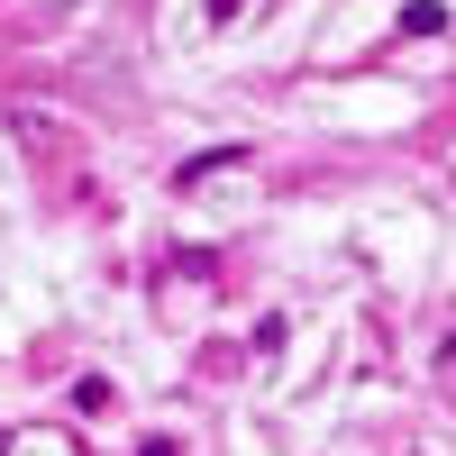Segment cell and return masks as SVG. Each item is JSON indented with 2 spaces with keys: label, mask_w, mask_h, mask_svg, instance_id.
<instances>
[{
  "label": "cell",
  "mask_w": 456,
  "mask_h": 456,
  "mask_svg": "<svg viewBox=\"0 0 456 456\" xmlns=\"http://www.w3.org/2000/svg\"><path fill=\"white\" fill-rule=\"evenodd\" d=\"M402 37H447V0H402Z\"/></svg>",
  "instance_id": "obj_1"
},
{
  "label": "cell",
  "mask_w": 456,
  "mask_h": 456,
  "mask_svg": "<svg viewBox=\"0 0 456 456\" xmlns=\"http://www.w3.org/2000/svg\"><path fill=\"white\" fill-rule=\"evenodd\" d=\"M228 165H238V146H210V156H192V165L174 174V192H201V183H210V174H228Z\"/></svg>",
  "instance_id": "obj_2"
},
{
  "label": "cell",
  "mask_w": 456,
  "mask_h": 456,
  "mask_svg": "<svg viewBox=\"0 0 456 456\" xmlns=\"http://www.w3.org/2000/svg\"><path fill=\"white\" fill-rule=\"evenodd\" d=\"M238 365H247L238 338H210V347H201V374H210V384H219V374H238Z\"/></svg>",
  "instance_id": "obj_3"
},
{
  "label": "cell",
  "mask_w": 456,
  "mask_h": 456,
  "mask_svg": "<svg viewBox=\"0 0 456 456\" xmlns=\"http://www.w3.org/2000/svg\"><path fill=\"white\" fill-rule=\"evenodd\" d=\"M283 338H292V320H283V311H265V320H256V338H247V347H256V356H283Z\"/></svg>",
  "instance_id": "obj_4"
},
{
  "label": "cell",
  "mask_w": 456,
  "mask_h": 456,
  "mask_svg": "<svg viewBox=\"0 0 456 456\" xmlns=\"http://www.w3.org/2000/svg\"><path fill=\"white\" fill-rule=\"evenodd\" d=\"M137 456H183V438H146V447H137Z\"/></svg>",
  "instance_id": "obj_5"
},
{
  "label": "cell",
  "mask_w": 456,
  "mask_h": 456,
  "mask_svg": "<svg viewBox=\"0 0 456 456\" xmlns=\"http://www.w3.org/2000/svg\"><path fill=\"white\" fill-rule=\"evenodd\" d=\"M201 10H210V19H238V10H247V0H201Z\"/></svg>",
  "instance_id": "obj_6"
}]
</instances>
